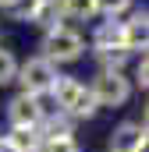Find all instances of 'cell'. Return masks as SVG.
<instances>
[{
    "label": "cell",
    "instance_id": "30bf717a",
    "mask_svg": "<svg viewBox=\"0 0 149 152\" xmlns=\"http://www.w3.org/2000/svg\"><path fill=\"white\" fill-rule=\"evenodd\" d=\"M96 57H100L103 71H121V67L128 64L131 50H128V46H110V50H96Z\"/></svg>",
    "mask_w": 149,
    "mask_h": 152
},
{
    "label": "cell",
    "instance_id": "7a4b0ae2",
    "mask_svg": "<svg viewBox=\"0 0 149 152\" xmlns=\"http://www.w3.org/2000/svg\"><path fill=\"white\" fill-rule=\"evenodd\" d=\"M57 64H50L46 57H29L21 67H18V75L14 81H21V92H29V96H46L53 85H57Z\"/></svg>",
    "mask_w": 149,
    "mask_h": 152
},
{
    "label": "cell",
    "instance_id": "8992f818",
    "mask_svg": "<svg viewBox=\"0 0 149 152\" xmlns=\"http://www.w3.org/2000/svg\"><path fill=\"white\" fill-rule=\"evenodd\" d=\"M121 25H124V46H128V50H146V39H149L146 11H139L131 21H121Z\"/></svg>",
    "mask_w": 149,
    "mask_h": 152
},
{
    "label": "cell",
    "instance_id": "7c38bea8",
    "mask_svg": "<svg viewBox=\"0 0 149 152\" xmlns=\"http://www.w3.org/2000/svg\"><path fill=\"white\" fill-rule=\"evenodd\" d=\"M39 152H82V149L71 134H50V138L39 142Z\"/></svg>",
    "mask_w": 149,
    "mask_h": 152
},
{
    "label": "cell",
    "instance_id": "ac0fdd59",
    "mask_svg": "<svg viewBox=\"0 0 149 152\" xmlns=\"http://www.w3.org/2000/svg\"><path fill=\"white\" fill-rule=\"evenodd\" d=\"M0 152H18V149H14V145H11L7 138H0Z\"/></svg>",
    "mask_w": 149,
    "mask_h": 152
},
{
    "label": "cell",
    "instance_id": "9c48e42d",
    "mask_svg": "<svg viewBox=\"0 0 149 152\" xmlns=\"http://www.w3.org/2000/svg\"><path fill=\"white\" fill-rule=\"evenodd\" d=\"M96 99H92V92H89V85H82V92H78V99H74V106L68 110L71 120H89V117H96Z\"/></svg>",
    "mask_w": 149,
    "mask_h": 152
},
{
    "label": "cell",
    "instance_id": "ba28073f",
    "mask_svg": "<svg viewBox=\"0 0 149 152\" xmlns=\"http://www.w3.org/2000/svg\"><path fill=\"white\" fill-rule=\"evenodd\" d=\"M60 14H64V7H60L57 0H39L29 21H36V25H43V28H53V25L60 21Z\"/></svg>",
    "mask_w": 149,
    "mask_h": 152
},
{
    "label": "cell",
    "instance_id": "8fae6325",
    "mask_svg": "<svg viewBox=\"0 0 149 152\" xmlns=\"http://www.w3.org/2000/svg\"><path fill=\"white\" fill-rule=\"evenodd\" d=\"M7 142H11L18 152H39V142H43V138H39L32 127H14V131L7 134Z\"/></svg>",
    "mask_w": 149,
    "mask_h": 152
},
{
    "label": "cell",
    "instance_id": "9a60e30c",
    "mask_svg": "<svg viewBox=\"0 0 149 152\" xmlns=\"http://www.w3.org/2000/svg\"><path fill=\"white\" fill-rule=\"evenodd\" d=\"M36 4H39V0H11V4H7V11H11L18 21H29V18H32V11H36Z\"/></svg>",
    "mask_w": 149,
    "mask_h": 152
},
{
    "label": "cell",
    "instance_id": "e0dca14e",
    "mask_svg": "<svg viewBox=\"0 0 149 152\" xmlns=\"http://www.w3.org/2000/svg\"><path fill=\"white\" fill-rule=\"evenodd\" d=\"M135 85H139V88H146V85H149V64H146V53H142V60L135 64Z\"/></svg>",
    "mask_w": 149,
    "mask_h": 152
},
{
    "label": "cell",
    "instance_id": "277c9868",
    "mask_svg": "<svg viewBox=\"0 0 149 152\" xmlns=\"http://www.w3.org/2000/svg\"><path fill=\"white\" fill-rule=\"evenodd\" d=\"M43 106H39V96H29V92H18L11 103H7V120L11 127H32L39 131V120H43Z\"/></svg>",
    "mask_w": 149,
    "mask_h": 152
},
{
    "label": "cell",
    "instance_id": "d6986e66",
    "mask_svg": "<svg viewBox=\"0 0 149 152\" xmlns=\"http://www.w3.org/2000/svg\"><path fill=\"white\" fill-rule=\"evenodd\" d=\"M7 4H11V0H0V7H7Z\"/></svg>",
    "mask_w": 149,
    "mask_h": 152
},
{
    "label": "cell",
    "instance_id": "5bb4252c",
    "mask_svg": "<svg viewBox=\"0 0 149 152\" xmlns=\"http://www.w3.org/2000/svg\"><path fill=\"white\" fill-rule=\"evenodd\" d=\"M18 75V60H14V53L11 50H0V85H11Z\"/></svg>",
    "mask_w": 149,
    "mask_h": 152
},
{
    "label": "cell",
    "instance_id": "2e32d148",
    "mask_svg": "<svg viewBox=\"0 0 149 152\" xmlns=\"http://www.w3.org/2000/svg\"><path fill=\"white\" fill-rule=\"evenodd\" d=\"M131 7V0H96V11H103V14H110V18H117L121 11H128Z\"/></svg>",
    "mask_w": 149,
    "mask_h": 152
},
{
    "label": "cell",
    "instance_id": "6da1fadb",
    "mask_svg": "<svg viewBox=\"0 0 149 152\" xmlns=\"http://www.w3.org/2000/svg\"><path fill=\"white\" fill-rule=\"evenodd\" d=\"M82 53H85V39L78 36L74 28H68V25L46 28V36H43V57L50 64H71Z\"/></svg>",
    "mask_w": 149,
    "mask_h": 152
},
{
    "label": "cell",
    "instance_id": "4fadbf2b",
    "mask_svg": "<svg viewBox=\"0 0 149 152\" xmlns=\"http://www.w3.org/2000/svg\"><path fill=\"white\" fill-rule=\"evenodd\" d=\"M60 7L71 18H92L96 14V0H60Z\"/></svg>",
    "mask_w": 149,
    "mask_h": 152
},
{
    "label": "cell",
    "instance_id": "52a82bcc",
    "mask_svg": "<svg viewBox=\"0 0 149 152\" xmlns=\"http://www.w3.org/2000/svg\"><path fill=\"white\" fill-rule=\"evenodd\" d=\"M92 46L96 50H110V46H124V25L121 21H103L100 28H96V36H92Z\"/></svg>",
    "mask_w": 149,
    "mask_h": 152
},
{
    "label": "cell",
    "instance_id": "3957f363",
    "mask_svg": "<svg viewBox=\"0 0 149 152\" xmlns=\"http://www.w3.org/2000/svg\"><path fill=\"white\" fill-rule=\"evenodd\" d=\"M96 106H124L128 96H131V81L121 75V71H100V78L89 85Z\"/></svg>",
    "mask_w": 149,
    "mask_h": 152
},
{
    "label": "cell",
    "instance_id": "5b68a950",
    "mask_svg": "<svg viewBox=\"0 0 149 152\" xmlns=\"http://www.w3.org/2000/svg\"><path fill=\"white\" fill-rule=\"evenodd\" d=\"M110 152H146V124L124 120L110 134Z\"/></svg>",
    "mask_w": 149,
    "mask_h": 152
}]
</instances>
